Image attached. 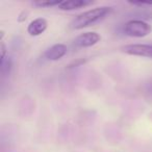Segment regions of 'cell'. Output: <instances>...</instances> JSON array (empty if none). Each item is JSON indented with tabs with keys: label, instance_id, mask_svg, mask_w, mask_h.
Instances as JSON below:
<instances>
[{
	"label": "cell",
	"instance_id": "8992f818",
	"mask_svg": "<svg viewBox=\"0 0 152 152\" xmlns=\"http://www.w3.org/2000/svg\"><path fill=\"white\" fill-rule=\"evenodd\" d=\"M48 26V22L44 18H37V19L32 20L27 26V32L29 36L37 37L42 34L45 30L47 29Z\"/></svg>",
	"mask_w": 152,
	"mask_h": 152
},
{
	"label": "cell",
	"instance_id": "ba28073f",
	"mask_svg": "<svg viewBox=\"0 0 152 152\" xmlns=\"http://www.w3.org/2000/svg\"><path fill=\"white\" fill-rule=\"evenodd\" d=\"M61 2V1H59V0H37V1H34V2H32V4L36 5V7H38L46 9V7H58Z\"/></svg>",
	"mask_w": 152,
	"mask_h": 152
},
{
	"label": "cell",
	"instance_id": "52a82bcc",
	"mask_svg": "<svg viewBox=\"0 0 152 152\" xmlns=\"http://www.w3.org/2000/svg\"><path fill=\"white\" fill-rule=\"evenodd\" d=\"M94 2L91 0H64L59 3L57 7L61 11H74V10H79L89 7Z\"/></svg>",
	"mask_w": 152,
	"mask_h": 152
},
{
	"label": "cell",
	"instance_id": "5b68a950",
	"mask_svg": "<svg viewBox=\"0 0 152 152\" xmlns=\"http://www.w3.org/2000/svg\"><path fill=\"white\" fill-rule=\"evenodd\" d=\"M67 46L64 44H55L49 47L44 53L45 58L48 61H58L67 54Z\"/></svg>",
	"mask_w": 152,
	"mask_h": 152
},
{
	"label": "cell",
	"instance_id": "7a4b0ae2",
	"mask_svg": "<svg viewBox=\"0 0 152 152\" xmlns=\"http://www.w3.org/2000/svg\"><path fill=\"white\" fill-rule=\"evenodd\" d=\"M151 25L143 20H130L126 22L123 28V31L126 36L132 38H144L151 32Z\"/></svg>",
	"mask_w": 152,
	"mask_h": 152
},
{
	"label": "cell",
	"instance_id": "277c9868",
	"mask_svg": "<svg viewBox=\"0 0 152 152\" xmlns=\"http://www.w3.org/2000/svg\"><path fill=\"white\" fill-rule=\"evenodd\" d=\"M100 40H101V37L97 32L88 31L76 37L75 40H74V44H75V46L80 47V48H87V47L96 45Z\"/></svg>",
	"mask_w": 152,
	"mask_h": 152
},
{
	"label": "cell",
	"instance_id": "9c48e42d",
	"mask_svg": "<svg viewBox=\"0 0 152 152\" xmlns=\"http://www.w3.org/2000/svg\"><path fill=\"white\" fill-rule=\"evenodd\" d=\"M0 52H1V61H2L5 58V54H7V47L3 42H1L0 44Z\"/></svg>",
	"mask_w": 152,
	"mask_h": 152
},
{
	"label": "cell",
	"instance_id": "6da1fadb",
	"mask_svg": "<svg viewBox=\"0 0 152 152\" xmlns=\"http://www.w3.org/2000/svg\"><path fill=\"white\" fill-rule=\"evenodd\" d=\"M110 12H112V7H99L89 10V11L83 12L78 16H76L70 23V27L75 30L83 29V28L93 25L94 23L103 19Z\"/></svg>",
	"mask_w": 152,
	"mask_h": 152
},
{
	"label": "cell",
	"instance_id": "3957f363",
	"mask_svg": "<svg viewBox=\"0 0 152 152\" xmlns=\"http://www.w3.org/2000/svg\"><path fill=\"white\" fill-rule=\"evenodd\" d=\"M121 51L134 56L150 57L152 58V44H129L121 47Z\"/></svg>",
	"mask_w": 152,
	"mask_h": 152
}]
</instances>
